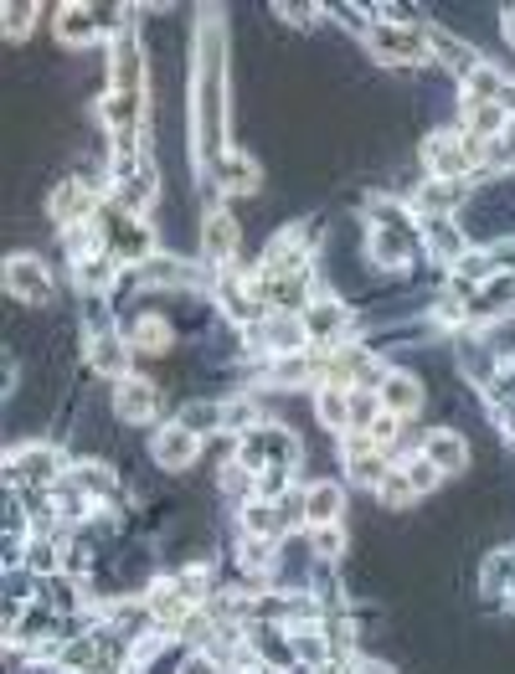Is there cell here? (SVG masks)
<instances>
[{
  "label": "cell",
  "mask_w": 515,
  "mask_h": 674,
  "mask_svg": "<svg viewBox=\"0 0 515 674\" xmlns=\"http://www.w3.org/2000/svg\"><path fill=\"white\" fill-rule=\"evenodd\" d=\"M58 469L62 458L52 448H41V443H21L5 454V479L11 484H58Z\"/></svg>",
  "instance_id": "obj_1"
},
{
  "label": "cell",
  "mask_w": 515,
  "mask_h": 674,
  "mask_svg": "<svg viewBox=\"0 0 515 674\" xmlns=\"http://www.w3.org/2000/svg\"><path fill=\"white\" fill-rule=\"evenodd\" d=\"M5 294L21 298V304H47L52 298V283H47V268H41V258H32V253H16V258L5 263Z\"/></svg>",
  "instance_id": "obj_2"
},
{
  "label": "cell",
  "mask_w": 515,
  "mask_h": 674,
  "mask_svg": "<svg viewBox=\"0 0 515 674\" xmlns=\"http://www.w3.org/2000/svg\"><path fill=\"white\" fill-rule=\"evenodd\" d=\"M93 206H99V191H93L88 180H67V186L52 191V206H47V212H52V221H62V227L78 232L83 221L93 217Z\"/></svg>",
  "instance_id": "obj_3"
},
{
  "label": "cell",
  "mask_w": 515,
  "mask_h": 674,
  "mask_svg": "<svg viewBox=\"0 0 515 674\" xmlns=\"http://www.w3.org/2000/svg\"><path fill=\"white\" fill-rule=\"evenodd\" d=\"M372 52H381L387 62H402V67H407V62L428 58V41L417 37L413 26H377V31H372Z\"/></svg>",
  "instance_id": "obj_4"
},
{
  "label": "cell",
  "mask_w": 515,
  "mask_h": 674,
  "mask_svg": "<svg viewBox=\"0 0 515 674\" xmlns=\"http://www.w3.org/2000/svg\"><path fill=\"white\" fill-rule=\"evenodd\" d=\"M346 474L356 479V484L381 489V479L392 474V469H387V454H381L372 437H351V443H346Z\"/></svg>",
  "instance_id": "obj_5"
},
{
  "label": "cell",
  "mask_w": 515,
  "mask_h": 674,
  "mask_svg": "<svg viewBox=\"0 0 515 674\" xmlns=\"http://www.w3.org/2000/svg\"><path fill=\"white\" fill-rule=\"evenodd\" d=\"M377 397H381V412L413 417L417 407H423V386H417V377H407V371H387Z\"/></svg>",
  "instance_id": "obj_6"
},
{
  "label": "cell",
  "mask_w": 515,
  "mask_h": 674,
  "mask_svg": "<svg viewBox=\"0 0 515 674\" xmlns=\"http://www.w3.org/2000/svg\"><path fill=\"white\" fill-rule=\"evenodd\" d=\"M114 407H120L124 422H150V417H155V407H160V397H155V386H150V381L124 377L120 392H114Z\"/></svg>",
  "instance_id": "obj_7"
},
{
  "label": "cell",
  "mask_w": 515,
  "mask_h": 674,
  "mask_svg": "<svg viewBox=\"0 0 515 674\" xmlns=\"http://www.w3.org/2000/svg\"><path fill=\"white\" fill-rule=\"evenodd\" d=\"M150 448H155V458L160 463H165V469H186V463H191V458H197V433H191V428H160L155 433V443H150Z\"/></svg>",
  "instance_id": "obj_8"
},
{
  "label": "cell",
  "mask_w": 515,
  "mask_h": 674,
  "mask_svg": "<svg viewBox=\"0 0 515 674\" xmlns=\"http://www.w3.org/2000/svg\"><path fill=\"white\" fill-rule=\"evenodd\" d=\"M201 253L212 263L238 253V221L227 217V212H212V217H206V227H201Z\"/></svg>",
  "instance_id": "obj_9"
},
{
  "label": "cell",
  "mask_w": 515,
  "mask_h": 674,
  "mask_svg": "<svg viewBox=\"0 0 515 674\" xmlns=\"http://www.w3.org/2000/svg\"><path fill=\"white\" fill-rule=\"evenodd\" d=\"M340 505H346V495H340V484H330V479H319V484L304 489V520L310 525H336Z\"/></svg>",
  "instance_id": "obj_10"
},
{
  "label": "cell",
  "mask_w": 515,
  "mask_h": 674,
  "mask_svg": "<svg viewBox=\"0 0 515 674\" xmlns=\"http://www.w3.org/2000/svg\"><path fill=\"white\" fill-rule=\"evenodd\" d=\"M304 330H310V340H340L346 335V309L340 304H330V298H315L310 309H304Z\"/></svg>",
  "instance_id": "obj_11"
},
{
  "label": "cell",
  "mask_w": 515,
  "mask_h": 674,
  "mask_svg": "<svg viewBox=\"0 0 515 674\" xmlns=\"http://www.w3.org/2000/svg\"><path fill=\"white\" fill-rule=\"evenodd\" d=\"M263 340H268V351H278V356H294L299 345L310 340V330H304V319L299 315H268Z\"/></svg>",
  "instance_id": "obj_12"
},
{
  "label": "cell",
  "mask_w": 515,
  "mask_h": 674,
  "mask_svg": "<svg viewBox=\"0 0 515 674\" xmlns=\"http://www.w3.org/2000/svg\"><path fill=\"white\" fill-rule=\"evenodd\" d=\"M423 458L434 463L438 474H459L464 469V437L459 433H428V443H423Z\"/></svg>",
  "instance_id": "obj_13"
},
{
  "label": "cell",
  "mask_w": 515,
  "mask_h": 674,
  "mask_svg": "<svg viewBox=\"0 0 515 674\" xmlns=\"http://www.w3.org/2000/svg\"><path fill=\"white\" fill-rule=\"evenodd\" d=\"M217 180H222V191H233V196H248V191H258V165L248 155H222V170H217Z\"/></svg>",
  "instance_id": "obj_14"
},
{
  "label": "cell",
  "mask_w": 515,
  "mask_h": 674,
  "mask_svg": "<svg viewBox=\"0 0 515 674\" xmlns=\"http://www.w3.org/2000/svg\"><path fill=\"white\" fill-rule=\"evenodd\" d=\"M505 309H515V274H495V283H485V294L475 298L479 319H495Z\"/></svg>",
  "instance_id": "obj_15"
},
{
  "label": "cell",
  "mask_w": 515,
  "mask_h": 674,
  "mask_svg": "<svg viewBox=\"0 0 515 674\" xmlns=\"http://www.w3.org/2000/svg\"><path fill=\"white\" fill-rule=\"evenodd\" d=\"M88 356H93V366H99L103 377H124L129 371V345L120 335H99L88 345Z\"/></svg>",
  "instance_id": "obj_16"
},
{
  "label": "cell",
  "mask_w": 515,
  "mask_h": 674,
  "mask_svg": "<svg viewBox=\"0 0 515 674\" xmlns=\"http://www.w3.org/2000/svg\"><path fill=\"white\" fill-rule=\"evenodd\" d=\"M58 37L67 41V47L93 41V37H99V31H93V11H88V5H62V11H58Z\"/></svg>",
  "instance_id": "obj_17"
},
{
  "label": "cell",
  "mask_w": 515,
  "mask_h": 674,
  "mask_svg": "<svg viewBox=\"0 0 515 674\" xmlns=\"http://www.w3.org/2000/svg\"><path fill=\"white\" fill-rule=\"evenodd\" d=\"M315 407H319V422H325V428H340V433L351 428V392H346V386H325Z\"/></svg>",
  "instance_id": "obj_18"
},
{
  "label": "cell",
  "mask_w": 515,
  "mask_h": 674,
  "mask_svg": "<svg viewBox=\"0 0 515 674\" xmlns=\"http://www.w3.org/2000/svg\"><path fill=\"white\" fill-rule=\"evenodd\" d=\"M381 505H392V510H402V505H413L417 489H413V479H407V469H392V474L381 479Z\"/></svg>",
  "instance_id": "obj_19"
},
{
  "label": "cell",
  "mask_w": 515,
  "mask_h": 674,
  "mask_svg": "<svg viewBox=\"0 0 515 674\" xmlns=\"http://www.w3.org/2000/svg\"><path fill=\"white\" fill-rule=\"evenodd\" d=\"M171 345V330L160 325L155 315L150 319H139V330H135V340H129V351H139V356H150V351H165Z\"/></svg>",
  "instance_id": "obj_20"
},
{
  "label": "cell",
  "mask_w": 515,
  "mask_h": 674,
  "mask_svg": "<svg viewBox=\"0 0 515 674\" xmlns=\"http://www.w3.org/2000/svg\"><path fill=\"white\" fill-rule=\"evenodd\" d=\"M434 253L438 258H464V238H459L449 221H434Z\"/></svg>",
  "instance_id": "obj_21"
},
{
  "label": "cell",
  "mask_w": 515,
  "mask_h": 674,
  "mask_svg": "<svg viewBox=\"0 0 515 674\" xmlns=\"http://www.w3.org/2000/svg\"><path fill=\"white\" fill-rule=\"evenodd\" d=\"M310 546H315V556H340L346 536H340V525H315V531H310Z\"/></svg>",
  "instance_id": "obj_22"
},
{
  "label": "cell",
  "mask_w": 515,
  "mask_h": 674,
  "mask_svg": "<svg viewBox=\"0 0 515 674\" xmlns=\"http://www.w3.org/2000/svg\"><path fill=\"white\" fill-rule=\"evenodd\" d=\"M402 469H407V479H413V489H417V495H428V489H434L438 479H443V474H438V469H434V463H428V458H413V463H402Z\"/></svg>",
  "instance_id": "obj_23"
},
{
  "label": "cell",
  "mask_w": 515,
  "mask_h": 674,
  "mask_svg": "<svg viewBox=\"0 0 515 674\" xmlns=\"http://www.w3.org/2000/svg\"><path fill=\"white\" fill-rule=\"evenodd\" d=\"M32 16H37V5H5V21H11L5 31H11V37H26V21Z\"/></svg>",
  "instance_id": "obj_24"
},
{
  "label": "cell",
  "mask_w": 515,
  "mask_h": 674,
  "mask_svg": "<svg viewBox=\"0 0 515 674\" xmlns=\"http://www.w3.org/2000/svg\"><path fill=\"white\" fill-rule=\"evenodd\" d=\"M500 428L515 437V402H511V407H500Z\"/></svg>",
  "instance_id": "obj_25"
},
{
  "label": "cell",
  "mask_w": 515,
  "mask_h": 674,
  "mask_svg": "<svg viewBox=\"0 0 515 674\" xmlns=\"http://www.w3.org/2000/svg\"><path fill=\"white\" fill-rule=\"evenodd\" d=\"M505 21H511V41H515V5H511V11H505Z\"/></svg>",
  "instance_id": "obj_26"
},
{
  "label": "cell",
  "mask_w": 515,
  "mask_h": 674,
  "mask_svg": "<svg viewBox=\"0 0 515 674\" xmlns=\"http://www.w3.org/2000/svg\"><path fill=\"white\" fill-rule=\"evenodd\" d=\"M366 674H392V670H387V664H372V670H366Z\"/></svg>",
  "instance_id": "obj_27"
},
{
  "label": "cell",
  "mask_w": 515,
  "mask_h": 674,
  "mask_svg": "<svg viewBox=\"0 0 515 674\" xmlns=\"http://www.w3.org/2000/svg\"><path fill=\"white\" fill-rule=\"evenodd\" d=\"M511 602H515V587H511Z\"/></svg>",
  "instance_id": "obj_28"
}]
</instances>
